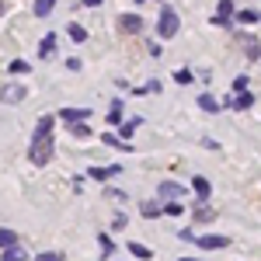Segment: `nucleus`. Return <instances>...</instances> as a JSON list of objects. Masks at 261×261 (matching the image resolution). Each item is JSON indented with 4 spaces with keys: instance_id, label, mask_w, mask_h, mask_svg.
Segmentation results:
<instances>
[{
    "instance_id": "1",
    "label": "nucleus",
    "mask_w": 261,
    "mask_h": 261,
    "mask_svg": "<svg viewBox=\"0 0 261 261\" xmlns=\"http://www.w3.org/2000/svg\"><path fill=\"white\" fill-rule=\"evenodd\" d=\"M28 157H32V164H35V167H45V164H49V157H53V136L32 140V146H28Z\"/></svg>"
},
{
    "instance_id": "2",
    "label": "nucleus",
    "mask_w": 261,
    "mask_h": 261,
    "mask_svg": "<svg viewBox=\"0 0 261 261\" xmlns=\"http://www.w3.org/2000/svg\"><path fill=\"white\" fill-rule=\"evenodd\" d=\"M178 28H181L178 14H174L171 7H164V14H161V24H157V32H161V39H171V35H174Z\"/></svg>"
},
{
    "instance_id": "3",
    "label": "nucleus",
    "mask_w": 261,
    "mask_h": 261,
    "mask_svg": "<svg viewBox=\"0 0 261 261\" xmlns=\"http://www.w3.org/2000/svg\"><path fill=\"white\" fill-rule=\"evenodd\" d=\"M202 247V251H220V247H226V237H223V233H205V237H199V241H195Z\"/></svg>"
},
{
    "instance_id": "4",
    "label": "nucleus",
    "mask_w": 261,
    "mask_h": 261,
    "mask_svg": "<svg viewBox=\"0 0 261 261\" xmlns=\"http://www.w3.org/2000/svg\"><path fill=\"white\" fill-rule=\"evenodd\" d=\"M181 195H185V188H181V185H174V181L161 185V199L164 202H174V199H181Z\"/></svg>"
},
{
    "instance_id": "5",
    "label": "nucleus",
    "mask_w": 261,
    "mask_h": 261,
    "mask_svg": "<svg viewBox=\"0 0 261 261\" xmlns=\"http://www.w3.org/2000/svg\"><path fill=\"white\" fill-rule=\"evenodd\" d=\"M60 119L63 122H84V119H91V112L87 108H66V112H60Z\"/></svg>"
},
{
    "instance_id": "6",
    "label": "nucleus",
    "mask_w": 261,
    "mask_h": 261,
    "mask_svg": "<svg viewBox=\"0 0 261 261\" xmlns=\"http://www.w3.org/2000/svg\"><path fill=\"white\" fill-rule=\"evenodd\" d=\"M122 32H129V35L143 32V18H136V14H125V18H122Z\"/></svg>"
},
{
    "instance_id": "7",
    "label": "nucleus",
    "mask_w": 261,
    "mask_h": 261,
    "mask_svg": "<svg viewBox=\"0 0 261 261\" xmlns=\"http://www.w3.org/2000/svg\"><path fill=\"white\" fill-rule=\"evenodd\" d=\"M87 174H91V178H94V181L115 178V174H119V164H115V167H91V171H87Z\"/></svg>"
},
{
    "instance_id": "8",
    "label": "nucleus",
    "mask_w": 261,
    "mask_h": 261,
    "mask_svg": "<svg viewBox=\"0 0 261 261\" xmlns=\"http://www.w3.org/2000/svg\"><path fill=\"white\" fill-rule=\"evenodd\" d=\"M192 192H195V199H199V202H205V199H209V181L195 178V181H192Z\"/></svg>"
},
{
    "instance_id": "9",
    "label": "nucleus",
    "mask_w": 261,
    "mask_h": 261,
    "mask_svg": "<svg viewBox=\"0 0 261 261\" xmlns=\"http://www.w3.org/2000/svg\"><path fill=\"white\" fill-rule=\"evenodd\" d=\"M230 18H233V4L230 0H220V18H216V24H226Z\"/></svg>"
},
{
    "instance_id": "10",
    "label": "nucleus",
    "mask_w": 261,
    "mask_h": 261,
    "mask_svg": "<svg viewBox=\"0 0 261 261\" xmlns=\"http://www.w3.org/2000/svg\"><path fill=\"white\" fill-rule=\"evenodd\" d=\"M14 244H18V233H14V230H4V226H0V251H4V247H14Z\"/></svg>"
},
{
    "instance_id": "11",
    "label": "nucleus",
    "mask_w": 261,
    "mask_h": 261,
    "mask_svg": "<svg viewBox=\"0 0 261 261\" xmlns=\"http://www.w3.org/2000/svg\"><path fill=\"white\" fill-rule=\"evenodd\" d=\"M199 108H202V112H220V101L213 98V94H202V98H199Z\"/></svg>"
},
{
    "instance_id": "12",
    "label": "nucleus",
    "mask_w": 261,
    "mask_h": 261,
    "mask_svg": "<svg viewBox=\"0 0 261 261\" xmlns=\"http://www.w3.org/2000/svg\"><path fill=\"white\" fill-rule=\"evenodd\" d=\"M213 220H216V213H213L209 205H199V209H195V223H213Z\"/></svg>"
},
{
    "instance_id": "13",
    "label": "nucleus",
    "mask_w": 261,
    "mask_h": 261,
    "mask_svg": "<svg viewBox=\"0 0 261 261\" xmlns=\"http://www.w3.org/2000/svg\"><path fill=\"white\" fill-rule=\"evenodd\" d=\"M230 105H233V108H251V105H254V94H247V91H241V94H237V101H230Z\"/></svg>"
},
{
    "instance_id": "14",
    "label": "nucleus",
    "mask_w": 261,
    "mask_h": 261,
    "mask_svg": "<svg viewBox=\"0 0 261 261\" xmlns=\"http://www.w3.org/2000/svg\"><path fill=\"white\" fill-rule=\"evenodd\" d=\"M0 261H24V251H21L18 244H14V247H4V258Z\"/></svg>"
},
{
    "instance_id": "15",
    "label": "nucleus",
    "mask_w": 261,
    "mask_h": 261,
    "mask_svg": "<svg viewBox=\"0 0 261 261\" xmlns=\"http://www.w3.org/2000/svg\"><path fill=\"white\" fill-rule=\"evenodd\" d=\"M140 125H143V119H129V122H125V125L119 129V133H122V140H129V136H133V133L140 129Z\"/></svg>"
},
{
    "instance_id": "16",
    "label": "nucleus",
    "mask_w": 261,
    "mask_h": 261,
    "mask_svg": "<svg viewBox=\"0 0 261 261\" xmlns=\"http://www.w3.org/2000/svg\"><path fill=\"white\" fill-rule=\"evenodd\" d=\"M53 4H56V0H35V18H45V14L53 11Z\"/></svg>"
},
{
    "instance_id": "17",
    "label": "nucleus",
    "mask_w": 261,
    "mask_h": 261,
    "mask_svg": "<svg viewBox=\"0 0 261 261\" xmlns=\"http://www.w3.org/2000/svg\"><path fill=\"white\" fill-rule=\"evenodd\" d=\"M237 21H241V24H258L261 14H258V11H241V14H237Z\"/></svg>"
},
{
    "instance_id": "18",
    "label": "nucleus",
    "mask_w": 261,
    "mask_h": 261,
    "mask_svg": "<svg viewBox=\"0 0 261 261\" xmlns=\"http://www.w3.org/2000/svg\"><path fill=\"white\" fill-rule=\"evenodd\" d=\"M129 251H133V258H143V261H150V247H143V244H129Z\"/></svg>"
},
{
    "instance_id": "19",
    "label": "nucleus",
    "mask_w": 261,
    "mask_h": 261,
    "mask_svg": "<svg viewBox=\"0 0 261 261\" xmlns=\"http://www.w3.org/2000/svg\"><path fill=\"white\" fill-rule=\"evenodd\" d=\"M161 213H164V209L157 205V202H146V205H143V216H146V220H157Z\"/></svg>"
},
{
    "instance_id": "20",
    "label": "nucleus",
    "mask_w": 261,
    "mask_h": 261,
    "mask_svg": "<svg viewBox=\"0 0 261 261\" xmlns=\"http://www.w3.org/2000/svg\"><path fill=\"white\" fill-rule=\"evenodd\" d=\"M108 122H112V125H119V122H122V101H115V105L108 108Z\"/></svg>"
},
{
    "instance_id": "21",
    "label": "nucleus",
    "mask_w": 261,
    "mask_h": 261,
    "mask_svg": "<svg viewBox=\"0 0 261 261\" xmlns=\"http://www.w3.org/2000/svg\"><path fill=\"white\" fill-rule=\"evenodd\" d=\"M4 98L21 101V98H24V87H18V84H14V87H4Z\"/></svg>"
},
{
    "instance_id": "22",
    "label": "nucleus",
    "mask_w": 261,
    "mask_h": 261,
    "mask_svg": "<svg viewBox=\"0 0 261 261\" xmlns=\"http://www.w3.org/2000/svg\"><path fill=\"white\" fill-rule=\"evenodd\" d=\"M66 32H70V39H73V42H87V32H84L81 24H70Z\"/></svg>"
},
{
    "instance_id": "23",
    "label": "nucleus",
    "mask_w": 261,
    "mask_h": 261,
    "mask_svg": "<svg viewBox=\"0 0 261 261\" xmlns=\"http://www.w3.org/2000/svg\"><path fill=\"white\" fill-rule=\"evenodd\" d=\"M53 49H56V35H45L42 39V56H53Z\"/></svg>"
},
{
    "instance_id": "24",
    "label": "nucleus",
    "mask_w": 261,
    "mask_h": 261,
    "mask_svg": "<svg viewBox=\"0 0 261 261\" xmlns=\"http://www.w3.org/2000/svg\"><path fill=\"white\" fill-rule=\"evenodd\" d=\"M70 133H73V136H91L87 122H70Z\"/></svg>"
},
{
    "instance_id": "25",
    "label": "nucleus",
    "mask_w": 261,
    "mask_h": 261,
    "mask_svg": "<svg viewBox=\"0 0 261 261\" xmlns=\"http://www.w3.org/2000/svg\"><path fill=\"white\" fill-rule=\"evenodd\" d=\"M244 53H247V60H261V45H258V42H247Z\"/></svg>"
},
{
    "instance_id": "26",
    "label": "nucleus",
    "mask_w": 261,
    "mask_h": 261,
    "mask_svg": "<svg viewBox=\"0 0 261 261\" xmlns=\"http://www.w3.org/2000/svg\"><path fill=\"white\" fill-rule=\"evenodd\" d=\"M164 213H167V216H178V213H185V209H181V202L174 199V202H167V205H164Z\"/></svg>"
},
{
    "instance_id": "27",
    "label": "nucleus",
    "mask_w": 261,
    "mask_h": 261,
    "mask_svg": "<svg viewBox=\"0 0 261 261\" xmlns=\"http://www.w3.org/2000/svg\"><path fill=\"white\" fill-rule=\"evenodd\" d=\"M98 241H101V254L108 258V254H112V237H108V233H101Z\"/></svg>"
},
{
    "instance_id": "28",
    "label": "nucleus",
    "mask_w": 261,
    "mask_h": 261,
    "mask_svg": "<svg viewBox=\"0 0 261 261\" xmlns=\"http://www.w3.org/2000/svg\"><path fill=\"white\" fill-rule=\"evenodd\" d=\"M28 70H32V66H28L24 60H14V63H11V73H28Z\"/></svg>"
},
{
    "instance_id": "29",
    "label": "nucleus",
    "mask_w": 261,
    "mask_h": 261,
    "mask_svg": "<svg viewBox=\"0 0 261 261\" xmlns=\"http://www.w3.org/2000/svg\"><path fill=\"white\" fill-rule=\"evenodd\" d=\"M35 261H63V254H56V251H45V254H39Z\"/></svg>"
},
{
    "instance_id": "30",
    "label": "nucleus",
    "mask_w": 261,
    "mask_h": 261,
    "mask_svg": "<svg viewBox=\"0 0 261 261\" xmlns=\"http://www.w3.org/2000/svg\"><path fill=\"white\" fill-rule=\"evenodd\" d=\"M174 81H178V84H188V81H192V70H178V73H174Z\"/></svg>"
},
{
    "instance_id": "31",
    "label": "nucleus",
    "mask_w": 261,
    "mask_h": 261,
    "mask_svg": "<svg viewBox=\"0 0 261 261\" xmlns=\"http://www.w3.org/2000/svg\"><path fill=\"white\" fill-rule=\"evenodd\" d=\"M233 91H247V77H237L233 81Z\"/></svg>"
},
{
    "instance_id": "32",
    "label": "nucleus",
    "mask_w": 261,
    "mask_h": 261,
    "mask_svg": "<svg viewBox=\"0 0 261 261\" xmlns=\"http://www.w3.org/2000/svg\"><path fill=\"white\" fill-rule=\"evenodd\" d=\"M84 4H87V7H98V4H101V0H84Z\"/></svg>"
},
{
    "instance_id": "33",
    "label": "nucleus",
    "mask_w": 261,
    "mask_h": 261,
    "mask_svg": "<svg viewBox=\"0 0 261 261\" xmlns=\"http://www.w3.org/2000/svg\"><path fill=\"white\" fill-rule=\"evenodd\" d=\"M181 261H199V258H181Z\"/></svg>"
},
{
    "instance_id": "34",
    "label": "nucleus",
    "mask_w": 261,
    "mask_h": 261,
    "mask_svg": "<svg viewBox=\"0 0 261 261\" xmlns=\"http://www.w3.org/2000/svg\"><path fill=\"white\" fill-rule=\"evenodd\" d=\"M0 14H4V0H0Z\"/></svg>"
},
{
    "instance_id": "35",
    "label": "nucleus",
    "mask_w": 261,
    "mask_h": 261,
    "mask_svg": "<svg viewBox=\"0 0 261 261\" xmlns=\"http://www.w3.org/2000/svg\"><path fill=\"white\" fill-rule=\"evenodd\" d=\"M140 4H143V0H140Z\"/></svg>"
}]
</instances>
